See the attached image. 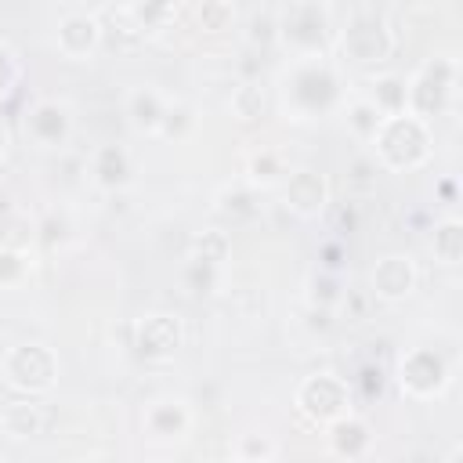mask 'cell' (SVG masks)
Returning a JSON list of instances; mask_svg holds the SVG:
<instances>
[{"label": "cell", "mask_w": 463, "mask_h": 463, "mask_svg": "<svg viewBox=\"0 0 463 463\" xmlns=\"http://www.w3.org/2000/svg\"><path fill=\"white\" fill-rule=\"evenodd\" d=\"M43 427H47V409L33 394H18L0 409V430L14 441L36 438V434H43Z\"/></svg>", "instance_id": "cell-18"}, {"label": "cell", "mask_w": 463, "mask_h": 463, "mask_svg": "<svg viewBox=\"0 0 463 463\" xmlns=\"http://www.w3.org/2000/svg\"><path fill=\"white\" fill-rule=\"evenodd\" d=\"M217 213L232 224H246L257 217V188H250L246 181L242 184H228L217 192Z\"/></svg>", "instance_id": "cell-23"}, {"label": "cell", "mask_w": 463, "mask_h": 463, "mask_svg": "<svg viewBox=\"0 0 463 463\" xmlns=\"http://www.w3.org/2000/svg\"><path fill=\"white\" fill-rule=\"evenodd\" d=\"M376 170H380V163L373 159V152H362L347 166V184L354 192H369V188H376Z\"/></svg>", "instance_id": "cell-34"}, {"label": "cell", "mask_w": 463, "mask_h": 463, "mask_svg": "<svg viewBox=\"0 0 463 463\" xmlns=\"http://www.w3.org/2000/svg\"><path fill=\"white\" fill-rule=\"evenodd\" d=\"M184 286L192 293H213L221 286V264H184Z\"/></svg>", "instance_id": "cell-35"}, {"label": "cell", "mask_w": 463, "mask_h": 463, "mask_svg": "<svg viewBox=\"0 0 463 463\" xmlns=\"http://www.w3.org/2000/svg\"><path fill=\"white\" fill-rule=\"evenodd\" d=\"M275 43L289 58H326L336 47V25L326 0H289L275 14Z\"/></svg>", "instance_id": "cell-3"}, {"label": "cell", "mask_w": 463, "mask_h": 463, "mask_svg": "<svg viewBox=\"0 0 463 463\" xmlns=\"http://www.w3.org/2000/svg\"><path fill=\"white\" fill-rule=\"evenodd\" d=\"M130 347L145 362H170L184 347V322L174 311H148L134 322Z\"/></svg>", "instance_id": "cell-9"}, {"label": "cell", "mask_w": 463, "mask_h": 463, "mask_svg": "<svg viewBox=\"0 0 463 463\" xmlns=\"http://www.w3.org/2000/svg\"><path fill=\"white\" fill-rule=\"evenodd\" d=\"M344 109V123H347V130L362 141V145H369V137L376 134V127H380V119H383V112L362 94V98H351V101H344L340 105Z\"/></svg>", "instance_id": "cell-27"}, {"label": "cell", "mask_w": 463, "mask_h": 463, "mask_svg": "<svg viewBox=\"0 0 463 463\" xmlns=\"http://www.w3.org/2000/svg\"><path fill=\"white\" fill-rule=\"evenodd\" d=\"M286 174H289V170H286V159H282V152H275V148H257V152H250L246 163H242V181H246L250 188H257V192L282 184Z\"/></svg>", "instance_id": "cell-20"}, {"label": "cell", "mask_w": 463, "mask_h": 463, "mask_svg": "<svg viewBox=\"0 0 463 463\" xmlns=\"http://www.w3.org/2000/svg\"><path fill=\"white\" fill-rule=\"evenodd\" d=\"M54 40H58V51L72 61H87L101 51V22L98 14H83V11H72L58 22L54 29Z\"/></svg>", "instance_id": "cell-14"}, {"label": "cell", "mask_w": 463, "mask_h": 463, "mask_svg": "<svg viewBox=\"0 0 463 463\" xmlns=\"http://www.w3.org/2000/svg\"><path fill=\"white\" fill-rule=\"evenodd\" d=\"M228 105H232V116H235L239 123H257V119H264V112H268V94H264V87H260L257 80H242V83L232 90Z\"/></svg>", "instance_id": "cell-26"}, {"label": "cell", "mask_w": 463, "mask_h": 463, "mask_svg": "<svg viewBox=\"0 0 463 463\" xmlns=\"http://www.w3.org/2000/svg\"><path fill=\"white\" fill-rule=\"evenodd\" d=\"M181 7H184V0H130V11H134V18L141 22L145 33L170 29L177 22Z\"/></svg>", "instance_id": "cell-25"}, {"label": "cell", "mask_w": 463, "mask_h": 463, "mask_svg": "<svg viewBox=\"0 0 463 463\" xmlns=\"http://www.w3.org/2000/svg\"><path fill=\"white\" fill-rule=\"evenodd\" d=\"M119 4H130V0H119Z\"/></svg>", "instance_id": "cell-42"}, {"label": "cell", "mask_w": 463, "mask_h": 463, "mask_svg": "<svg viewBox=\"0 0 463 463\" xmlns=\"http://www.w3.org/2000/svg\"><path fill=\"white\" fill-rule=\"evenodd\" d=\"M98 22H101V47L112 51V54H119V58L137 54V47H141L145 36H148V33L141 29V22L134 18L130 4H112Z\"/></svg>", "instance_id": "cell-15"}, {"label": "cell", "mask_w": 463, "mask_h": 463, "mask_svg": "<svg viewBox=\"0 0 463 463\" xmlns=\"http://www.w3.org/2000/svg\"><path fill=\"white\" fill-rule=\"evenodd\" d=\"M340 297H344V286H340L336 271L318 268V271L307 275V282H304V300H307V304H318V307H333V311H336Z\"/></svg>", "instance_id": "cell-29"}, {"label": "cell", "mask_w": 463, "mask_h": 463, "mask_svg": "<svg viewBox=\"0 0 463 463\" xmlns=\"http://www.w3.org/2000/svg\"><path fill=\"white\" fill-rule=\"evenodd\" d=\"M434 195H438V203H445V206L459 203V184H456V177H452V174H449V177H438V181H434Z\"/></svg>", "instance_id": "cell-40"}, {"label": "cell", "mask_w": 463, "mask_h": 463, "mask_svg": "<svg viewBox=\"0 0 463 463\" xmlns=\"http://www.w3.org/2000/svg\"><path fill=\"white\" fill-rule=\"evenodd\" d=\"M166 105L170 98L148 83H137L127 90L123 98V112H127V123L137 130V134H159V123L166 116Z\"/></svg>", "instance_id": "cell-16"}, {"label": "cell", "mask_w": 463, "mask_h": 463, "mask_svg": "<svg viewBox=\"0 0 463 463\" xmlns=\"http://www.w3.org/2000/svg\"><path fill=\"white\" fill-rule=\"evenodd\" d=\"M33 271L29 250H0V286H22Z\"/></svg>", "instance_id": "cell-32"}, {"label": "cell", "mask_w": 463, "mask_h": 463, "mask_svg": "<svg viewBox=\"0 0 463 463\" xmlns=\"http://www.w3.org/2000/svg\"><path fill=\"white\" fill-rule=\"evenodd\" d=\"M307 329L311 333H326V329H333L336 326V311L333 307H318V304H307Z\"/></svg>", "instance_id": "cell-39"}, {"label": "cell", "mask_w": 463, "mask_h": 463, "mask_svg": "<svg viewBox=\"0 0 463 463\" xmlns=\"http://www.w3.org/2000/svg\"><path fill=\"white\" fill-rule=\"evenodd\" d=\"M130 174H134V163H130V152L123 145H101L94 148L90 156V177L98 188L105 192H119L130 184Z\"/></svg>", "instance_id": "cell-19"}, {"label": "cell", "mask_w": 463, "mask_h": 463, "mask_svg": "<svg viewBox=\"0 0 463 463\" xmlns=\"http://www.w3.org/2000/svg\"><path fill=\"white\" fill-rule=\"evenodd\" d=\"M369 87H373V90H369L365 98H369L383 116L405 109V76H398V72H380Z\"/></svg>", "instance_id": "cell-28"}, {"label": "cell", "mask_w": 463, "mask_h": 463, "mask_svg": "<svg viewBox=\"0 0 463 463\" xmlns=\"http://www.w3.org/2000/svg\"><path fill=\"white\" fill-rule=\"evenodd\" d=\"M18 80H22V65H18V58H14V51L0 40V101L18 87Z\"/></svg>", "instance_id": "cell-36"}, {"label": "cell", "mask_w": 463, "mask_h": 463, "mask_svg": "<svg viewBox=\"0 0 463 463\" xmlns=\"http://www.w3.org/2000/svg\"><path fill=\"white\" fill-rule=\"evenodd\" d=\"M195 25L206 36H224L235 25V4L232 0H203L195 11Z\"/></svg>", "instance_id": "cell-30"}, {"label": "cell", "mask_w": 463, "mask_h": 463, "mask_svg": "<svg viewBox=\"0 0 463 463\" xmlns=\"http://www.w3.org/2000/svg\"><path fill=\"white\" fill-rule=\"evenodd\" d=\"M279 94L289 119H322L344 105V80L329 58H289Z\"/></svg>", "instance_id": "cell-1"}, {"label": "cell", "mask_w": 463, "mask_h": 463, "mask_svg": "<svg viewBox=\"0 0 463 463\" xmlns=\"http://www.w3.org/2000/svg\"><path fill=\"white\" fill-rule=\"evenodd\" d=\"M232 253V235L224 228H203L188 239V260L192 264H224Z\"/></svg>", "instance_id": "cell-24"}, {"label": "cell", "mask_w": 463, "mask_h": 463, "mask_svg": "<svg viewBox=\"0 0 463 463\" xmlns=\"http://www.w3.org/2000/svg\"><path fill=\"white\" fill-rule=\"evenodd\" d=\"M232 452H235V459H242V463H268V459L279 456V445H275L268 434H242Z\"/></svg>", "instance_id": "cell-31"}, {"label": "cell", "mask_w": 463, "mask_h": 463, "mask_svg": "<svg viewBox=\"0 0 463 463\" xmlns=\"http://www.w3.org/2000/svg\"><path fill=\"white\" fill-rule=\"evenodd\" d=\"M192 423H195V416L184 398H156V402H148V409L141 416V430L156 441H181V438H188Z\"/></svg>", "instance_id": "cell-13"}, {"label": "cell", "mask_w": 463, "mask_h": 463, "mask_svg": "<svg viewBox=\"0 0 463 463\" xmlns=\"http://www.w3.org/2000/svg\"><path fill=\"white\" fill-rule=\"evenodd\" d=\"M25 137L40 148H61L72 137V112L58 98H36L22 116Z\"/></svg>", "instance_id": "cell-11"}, {"label": "cell", "mask_w": 463, "mask_h": 463, "mask_svg": "<svg viewBox=\"0 0 463 463\" xmlns=\"http://www.w3.org/2000/svg\"><path fill=\"white\" fill-rule=\"evenodd\" d=\"M394 380H398V391L405 398H416V402H434L449 391L452 383V362L441 354V347H409L398 365H394Z\"/></svg>", "instance_id": "cell-6"}, {"label": "cell", "mask_w": 463, "mask_h": 463, "mask_svg": "<svg viewBox=\"0 0 463 463\" xmlns=\"http://www.w3.org/2000/svg\"><path fill=\"white\" fill-rule=\"evenodd\" d=\"M7 148H11V127L0 119V159L7 156Z\"/></svg>", "instance_id": "cell-41"}, {"label": "cell", "mask_w": 463, "mask_h": 463, "mask_svg": "<svg viewBox=\"0 0 463 463\" xmlns=\"http://www.w3.org/2000/svg\"><path fill=\"white\" fill-rule=\"evenodd\" d=\"M420 268L409 253H383L369 271V297L383 304H402L416 293Z\"/></svg>", "instance_id": "cell-10"}, {"label": "cell", "mask_w": 463, "mask_h": 463, "mask_svg": "<svg viewBox=\"0 0 463 463\" xmlns=\"http://www.w3.org/2000/svg\"><path fill=\"white\" fill-rule=\"evenodd\" d=\"M344 257H347V250H344L340 239H326V242L318 246V268H326V271H340Z\"/></svg>", "instance_id": "cell-37"}, {"label": "cell", "mask_w": 463, "mask_h": 463, "mask_svg": "<svg viewBox=\"0 0 463 463\" xmlns=\"http://www.w3.org/2000/svg\"><path fill=\"white\" fill-rule=\"evenodd\" d=\"M394 43L387 18L376 11H358L344 29H336V51L354 65H383L394 54Z\"/></svg>", "instance_id": "cell-7"}, {"label": "cell", "mask_w": 463, "mask_h": 463, "mask_svg": "<svg viewBox=\"0 0 463 463\" xmlns=\"http://www.w3.org/2000/svg\"><path fill=\"white\" fill-rule=\"evenodd\" d=\"M322 430H326L329 452L340 456V459H362V456L373 452V430H369V423H365L362 416H354V412H347V416L326 423Z\"/></svg>", "instance_id": "cell-17"}, {"label": "cell", "mask_w": 463, "mask_h": 463, "mask_svg": "<svg viewBox=\"0 0 463 463\" xmlns=\"http://www.w3.org/2000/svg\"><path fill=\"white\" fill-rule=\"evenodd\" d=\"M36 239H40V224L25 210H14V206L0 210V250H29L33 253Z\"/></svg>", "instance_id": "cell-21"}, {"label": "cell", "mask_w": 463, "mask_h": 463, "mask_svg": "<svg viewBox=\"0 0 463 463\" xmlns=\"http://www.w3.org/2000/svg\"><path fill=\"white\" fill-rule=\"evenodd\" d=\"M250 43H275V14H253Z\"/></svg>", "instance_id": "cell-38"}, {"label": "cell", "mask_w": 463, "mask_h": 463, "mask_svg": "<svg viewBox=\"0 0 463 463\" xmlns=\"http://www.w3.org/2000/svg\"><path fill=\"white\" fill-rule=\"evenodd\" d=\"M456 87H459V61L452 54H434L416 69V76L405 80V112L430 123L434 116H445L452 109Z\"/></svg>", "instance_id": "cell-4"}, {"label": "cell", "mask_w": 463, "mask_h": 463, "mask_svg": "<svg viewBox=\"0 0 463 463\" xmlns=\"http://www.w3.org/2000/svg\"><path fill=\"white\" fill-rule=\"evenodd\" d=\"M282 206L300 221H315L329 206V181L318 170H289L282 177Z\"/></svg>", "instance_id": "cell-12"}, {"label": "cell", "mask_w": 463, "mask_h": 463, "mask_svg": "<svg viewBox=\"0 0 463 463\" xmlns=\"http://www.w3.org/2000/svg\"><path fill=\"white\" fill-rule=\"evenodd\" d=\"M430 253L445 268H459L463 264V221L459 217H441L430 228Z\"/></svg>", "instance_id": "cell-22"}, {"label": "cell", "mask_w": 463, "mask_h": 463, "mask_svg": "<svg viewBox=\"0 0 463 463\" xmlns=\"http://www.w3.org/2000/svg\"><path fill=\"white\" fill-rule=\"evenodd\" d=\"M195 127V112H192V105H184V101H170L166 105V116H163V123H159V137H184L188 130Z\"/></svg>", "instance_id": "cell-33"}, {"label": "cell", "mask_w": 463, "mask_h": 463, "mask_svg": "<svg viewBox=\"0 0 463 463\" xmlns=\"http://www.w3.org/2000/svg\"><path fill=\"white\" fill-rule=\"evenodd\" d=\"M0 373H4V383L14 394L43 398L58 387V354L40 340H25V344L7 347V354L0 362Z\"/></svg>", "instance_id": "cell-5"}, {"label": "cell", "mask_w": 463, "mask_h": 463, "mask_svg": "<svg viewBox=\"0 0 463 463\" xmlns=\"http://www.w3.org/2000/svg\"><path fill=\"white\" fill-rule=\"evenodd\" d=\"M430 148H434L430 123L416 119V116L405 112V109L383 116L380 127H376V134L369 137L373 159H376L383 170H394V174L420 170V166L430 159Z\"/></svg>", "instance_id": "cell-2"}, {"label": "cell", "mask_w": 463, "mask_h": 463, "mask_svg": "<svg viewBox=\"0 0 463 463\" xmlns=\"http://www.w3.org/2000/svg\"><path fill=\"white\" fill-rule=\"evenodd\" d=\"M293 405L297 412L315 423V427H326L347 412H354V394H351V383L336 373H311L297 383V394H293Z\"/></svg>", "instance_id": "cell-8"}]
</instances>
